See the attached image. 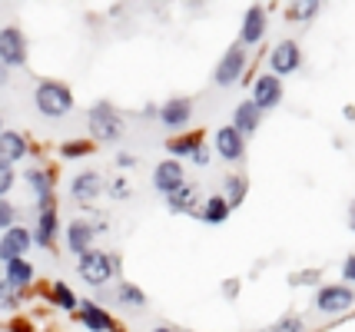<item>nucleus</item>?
Wrapping results in <instances>:
<instances>
[{
    "label": "nucleus",
    "instance_id": "nucleus-44",
    "mask_svg": "<svg viewBox=\"0 0 355 332\" xmlns=\"http://www.w3.org/2000/svg\"><path fill=\"white\" fill-rule=\"evenodd\" d=\"M153 332H180V329H173V326H156Z\"/></svg>",
    "mask_w": 355,
    "mask_h": 332
},
{
    "label": "nucleus",
    "instance_id": "nucleus-28",
    "mask_svg": "<svg viewBox=\"0 0 355 332\" xmlns=\"http://www.w3.org/2000/svg\"><path fill=\"white\" fill-rule=\"evenodd\" d=\"M20 306V289L0 279V309H17Z\"/></svg>",
    "mask_w": 355,
    "mask_h": 332
},
{
    "label": "nucleus",
    "instance_id": "nucleus-21",
    "mask_svg": "<svg viewBox=\"0 0 355 332\" xmlns=\"http://www.w3.org/2000/svg\"><path fill=\"white\" fill-rule=\"evenodd\" d=\"M3 283H10L14 289H27V286L33 283V266L27 263V259H14V263H7L3 266Z\"/></svg>",
    "mask_w": 355,
    "mask_h": 332
},
{
    "label": "nucleus",
    "instance_id": "nucleus-33",
    "mask_svg": "<svg viewBox=\"0 0 355 332\" xmlns=\"http://www.w3.org/2000/svg\"><path fill=\"white\" fill-rule=\"evenodd\" d=\"M272 332H302V319L299 316H282L276 326H272Z\"/></svg>",
    "mask_w": 355,
    "mask_h": 332
},
{
    "label": "nucleus",
    "instance_id": "nucleus-41",
    "mask_svg": "<svg viewBox=\"0 0 355 332\" xmlns=\"http://www.w3.org/2000/svg\"><path fill=\"white\" fill-rule=\"evenodd\" d=\"M7 70H10V67L0 64V87H7Z\"/></svg>",
    "mask_w": 355,
    "mask_h": 332
},
{
    "label": "nucleus",
    "instance_id": "nucleus-29",
    "mask_svg": "<svg viewBox=\"0 0 355 332\" xmlns=\"http://www.w3.org/2000/svg\"><path fill=\"white\" fill-rule=\"evenodd\" d=\"M14 163H7V159H0V200H7V193H10V186H14Z\"/></svg>",
    "mask_w": 355,
    "mask_h": 332
},
{
    "label": "nucleus",
    "instance_id": "nucleus-15",
    "mask_svg": "<svg viewBox=\"0 0 355 332\" xmlns=\"http://www.w3.org/2000/svg\"><path fill=\"white\" fill-rule=\"evenodd\" d=\"M70 193H73V200H77V203H93V200L103 193V176L96 173V170H83V173L73 176Z\"/></svg>",
    "mask_w": 355,
    "mask_h": 332
},
{
    "label": "nucleus",
    "instance_id": "nucleus-38",
    "mask_svg": "<svg viewBox=\"0 0 355 332\" xmlns=\"http://www.w3.org/2000/svg\"><path fill=\"white\" fill-rule=\"evenodd\" d=\"M223 292H226V296H236V292H239V283H236V279H226V283H223Z\"/></svg>",
    "mask_w": 355,
    "mask_h": 332
},
{
    "label": "nucleus",
    "instance_id": "nucleus-37",
    "mask_svg": "<svg viewBox=\"0 0 355 332\" xmlns=\"http://www.w3.org/2000/svg\"><path fill=\"white\" fill-rule=\"evenodd\" d=\"M7 329H10V332H33V326L27 322V319H14V322H10Z\"/></svg>",
    "mask_w": 355,
    "mask_h": 332
},
{
    "label": "nucleus",
    "instance_id": "nucleus-14",
    "mask_svg": "<svg viewBox=\"0 0 355 332\" xmlns=\"http://www.w3.org/2000/svg\"><path fill=\"white\" fill-rule=\"evenodd\" d=\"M77 319H80V326H87L90 332H113L116 329V326H113V316H110L103 306H96V302H90V299L80 302Z\"/></svg>",
    "mask_w": 355,
    "mask_h": 332
},
{
    "label": "nucleus",
    "instance_id": "nucleus-39",
    "mask_svg": "<svg viewBox=\"0 0 355 332\" xmlns=\"http://www.w3.org/2000/svg\"><path fill=\"white\" fill-rule=\"evenodd\" d=\"M116 163H120V166H123V170H130V166H133V163H137V159H133V157H126V153H120V157H116Z\"/></svg>",
    "mask_w": 355,
    "mask_h": 332
},
{
    "label": "nucleus",
    "instance_id": "nucleus-11",
    "mask_svg": "<svg viewBox=\"0 0 355 332\" xmlns=\"http://www.w3.org/2000/svg\"><path fill=\"white\" fill-rule=\"evenodd\" d=\"M103 226H93L87 220H70L67 226V246H70V253L73 256H87L93 250V239L100 233Z\"/></svg>",
    "mask_w": 355,
    "mask_h": 332
},
{
    "label": "nucleus",
    "instance_id": "nucleus-16",
    "mask_svg": "<svg viewBox=\"0 0 355 332\" xmlns=\"http://www.w3.org/2000/svg\"><path fill=\"white\" fill-rule=\"evenodd\" d=\"M24 180L33 186V193H37V209L44 213V209H53V176L46 173V170H40V166H31L27 173H24Z\"/></svg>",
    "mask_w": 355,
    "mask_h": 332
},
{
    "label": "nucleus",
    "instance_id": "nucleus-26",
    "mask_svg": "<svg viewBox=\"0 0 355 332\" xmlns=\"http://www.w3.org/2000/svg\"><path fill=\"white\" fill-rule=\"evenodd\" d=\"M116 302H120V306H130V309H143V306H146V292L133 283H120V289H116Z\"/></svg>",
    "mask_w": 355,
    "mask_h": 332
},
{
    "label": "nucleus",
    "instance_id": "nucleus-35",
    "mask_svg": "<svg viewBox=\"0 0 355 332\" xmlns=\"http://www.w3.org/2000/svg\"><path fill=\"white\" fill-rule=\"evenodd\" d=\"M342 276H345V283H355V253L345 259V266H342Z\"/></svg>",
    "mask_w": 355,
    "mask_h": 332
},
{
    "label": "nucleus",
    "instance_id": "nucleus-45",
    "mask_svg": "<svg viewBox=\"0 0 355 332\" xmlns=\"http://www.w3.org/2000/svg\"><path fill=\"white\" fill-rule=\"evenodd\" d=\"M0 133H3V116H0Z\"/></svg>",
    "mask_w": 355,
    "mask_h": 332
},
{
    "label": "nucleus",
    "instance_id": "nucleus-32",
    "mask_svg": "<svg viewBox=\"0 0 355 332\" xmlns=\"http://www.w3.org/2000/svg\"><path fill=\"white\" fill-rule=\"evenodd\" d=\"M90 150H93V143H87V140H83V143H63V146H60L63 157H87Z\"/></svg>",
    "mask_w": 355,
    "mask_h": 332
},
{
    "label": "nucleus",
    "instance_id": "nucleus-27",
    "mask_svg": "<svg viewBox=\"0 0 355 332\" xmlns=\"http://www.w3.org/2000/svg\"><path fill=\"white\" fill-rule=\"evenodd\" d=\"M246 190H249L246 176H236V173L226 176V203H230V206L243 203V200H246Z\"/></svg>",
    "mask_w": 355,
    "mask_h": 332
},
{
    "label": "nucleus",
    "instance_id": "nucleus-25",
    "mask_svg": "<svg viewBox=\"0 0 355 332\" xmlns=\"http://www.w3.org/2000/svg\"><path fill=\"white\" fill-rule=\"evenodd\" d=\"M200 146H202V137H200V133H186V137H176V140L166 143V150L173 153V159L193 157V153H196Z\"/></svg>",
    "mask_w": 355,
    "mask_h": 332
},
{
    "label": "nucleus",
    "instance_id": "nucleus-24",
    "mask_svg": "<svg viewBox=\"0 0 355 332\" xmlns=\"http://www.w3.org/2000/svg\"><path fill=\"white\" fill-rule=\"evenodd\" d=\"M196 200H200V193L193 190L189 183H186L183 190H176L173 196H166V203H170L173 213H196Z\"/></svg>",
    "mask_w": 355,
    "mask_h": 332
},
{
    "label": "nucleus",
    "instance_id": "nucleus-5",
    "mask_svg": "<svg viewBox=\"0 0 355 332\" xmlns=\"http://www.w3.org/2000/svg\"><path fill=\"white\" fill-rule=\"evenodd\" d=\"M243 73H246V47L243 44H232L223 53V60L216 64V83L219 87H232V83H239Z\"/></svg>",
    "mask_w": 355,
    "mask_h": 332
},
{
    "label": "nucleus",
    "instance_id": "nucleus-2",
    "mask_svg": "<svg viewBox=\"0 0 355 332\" xmlns=\"http://www.w3.org/2000/svg\"><path fill=\"white\" fill-rule=\"evenodd\" d=\"M87 123H90V137L100 143H116L123 137V116L113 110V103H107V100L93 103Z\"/></svg>",
    "mask_w": 355,
    "mask_h": 332
},
{
    "label": "nucleus",
    "instance_id": "nucleus-42",
    "mask_svg": "<svg viewBox=\"0 0 355 332\" xmlns=\"http://www.w3.org/2000/svg\"><path fill=\"white\" fill-rule=\"evenodd\" d=\"M345 120H349V123H355V107H352V103L345 107Z\"/></svg>",
    "mask_w": 355,
    "mask_h": 332
},
{
    "label": "nucleus",
    "instance_id": "nucleus-4",
    "mask_svg": "<svg viewBox=\"0 0 355 332\" xmlns=\"http://www.w3.org/2000/svg\"><path fill=\"white\" fill-rule=\"evenodd\" d=\"M312 306H315L319 313H325V316H336V313L352 309V306H355V292L349 289V286H342V283L319 286V289H315V299H312Z\"/></svg>",
    "mask_w": 355,
    "mask_h": 332
},
{
    "label": "nucleus",
    "instance_id": "nucleus-30",
    "mask_svg": "<svg viewBox=\"0 0 355 332\" xmlns=\"http://www.w3.org/2000/svg\"><path fill=\"white\" fill-rule=\"evenodd\" d=\"M17 206L10 203V200H0V229L7 233V229H14L17 226Z\"/></svg>",
    "mask_w": 355,
    "mask_h": 332
},
{
    "label": "nucleus",
    "instance_id": "nucleus-12",
    "mask_svg": "<svg viewBox=\"0 0 355 332\" xmlns=\"http://www.w3.org/2000/svg\"><path fill=\"white\" fill-rule=\"evenodd\" d=\"M216 153L223 159H230V163H236V159H243L246 157V137H243V133H239V130L232 127H219L216 130Z\"/></svg>",
    "mask_w": 355,
    "mask_h": 332
},
{
    "label": "nucleus",
    "instance_id": "nucleus-7",
    "mask_svg": "<svg viewBox=\"0 0 355 332\" xmlns=\"http://www.w3.org/2000/svg\"><path fill=\"white\" fill-rule=\"evenodd\" d=\"M249 100L263 113L279 107V103H282V80H279L276 73H259L256 83H252V96H249Z\"/></svg>",
    "mask_w": 355,
    "mask_h": 332
},
{
    "label": "nucleus",
    "instance_id": "nucleus-40",
    "mask_svg": "<svg viewBox=\"0 0 355 332\" xmlns=\"http://www.w3.org/2000/svg\"><path fill=\"white\" fill-rule=\"evenodd\" d=\"M193 159H196V163H206V159H209V153H206V146H200V150L193 153Z\"/></svg>",
    "mask_w": 355,
    "mask_h": 332
},
{
    "label": "nucleus",
    "instance_id": "nucleus-23",
    "mask_svg": "<svg viewBox=\"0 0 355 332\" xmlns=\"http://www.w3.org/2000/svg\"><path fill=\"white\" fill-rule=\"evenodd\" d=\"M46 299L53 302V306H60V309H67V313H77L80 302L77 296H73V289L67 283H50L46 286Z\"/></svg>",
    "mask_w": 355,
    "mask_h": 332
},
{
    "label": "nucleus",
    "instance_id": "nucleus-18",
    "mask_svg": "<svg viewBox=\"0 0 355 332\" xmlns=\"http://www.w3.org/2000/svg\"><path fill=\"white\" fill-rule=\"evenodd\" d=\"M259 120H263V110L252 103V100H243V103H236V113H232V127L239 130L243 137L249 133H256L259 130Z\"/></svg>",
    "mask_w": 355,
    "mask_h": 332
},
{
    "label": "nucleus",
    "instance_id": "nucleus-22",
    "mask_svg": "<svg viewBox=\"0 0 355 332\" xmlns=\"http://www.w3.org/2000/svg\"><path fill=\"white\" fill-rule=\"evenodd\" d=\"M232 213V206L226 203V196H209L206 203H202V222H209V226H219V222H226Z\"/></svg>",
    "mask_w": 355,
    "mask_h": 332
},
{
    "label": "nucleus",
    "instance_id": "nucleus-31",
    "mask_svg": "<svg viewBox=\"0 0 355 332\" xmlns=\"http://www.w3.org/2000/svg\"><path fill=\"white\" fill-rule=\"evenodd\" d=\"M315 10H319V3H315V0L295 3V10H289V20H309V17H315Z\"/></svg>",
    "mask_w": 355,
    "mask_h": 332
},
{
    "label": "nucleus",
    "instance_id": "nucleus-9",
    "mask_svg": "<svg viewBox=\"0 0 355 332\" xmlns=\"http://www.w3.org/2000/svg\"><path fill=\"white\" fill-rule=\"evenodd\" d=\"M0 64L7 67H24L27 64V40L17 27H3L0 30Z\"/></svg>",
    "mask_w": 355,
    "mask_h": 332
},
{
    "label": "nucleus",
    "instance_id": "nucleus-36",
    "mask_svg": "<svg viewBox=\"0 0 355 332\" xmlns=\"http://www.w3.org/2000/svg\"><path fill=\"white\" fill-rule=\"evenodd\" d=\"M110 190H113L116 200H126V196H130V193H126V180H113V183H110Z\"/></svg>",
    "mask_w": 355,
    "mask_h": 332
},
{
    "label": "nucleus",
    "instance_id": "nucleus-43",
    "mask_svg": "<svg viewBox=\"0 0 355 332\" xmlns=\"http://www.w3.org/2000/svg\"><path fill=\"white\" fill-rule=\"evenodd\" d=\"M349 226H352V229H355V203L349 206Z\"/></svg>",
    "mask_w": 355,
    "mask_h": 332
},
{
    "label": "nucleus",
    "instance_id": "nucleus-20",
    "mask_svg": "<svg viewBox=\"0 0 355 332\" xmlns=\"http://www.w3.org/2000/svg\"><path fill=\"white\" fill-rule=\"evenodd\" d=\"M27 140L17 133V130H3L0 133V159H7V163H17V159L27 157Z\"/></svg>",
    "mask_w": 355,
    "mask_h": 332
},
{
    "label": "nucleus",
    "instance_id": "nucleus-13",
    "mask_svg": "<svg viewBox=\"0 0 355 332\" xmlns=\"http://www.w3.org/2000/svg\"><path fill=\"white\" fill-rule=\"evenodd\" d=\"M189 116H193V103L186 96H173L159 107V123L166 130H183L189 123Z\"/></svg>",
    "mask_w": 355,
    "mask_h": 332
},
{
    "label": "nucleus",
    "instance_id": "nucleus-6",
    "mask_svg": "<svg viewBox=\"0 0 355 332\" xmlns=\"http://www.w3.org/2000/svg\"><path fill=\"white\" fill-rule=\"evenodd\" d=\"M153 186L163 193V196H173L176 190H183L186 186V166L180 159H163V163H156Z\"/></svg>",
    "mask_w": 355,
    "mask_h": 332
},
{
    "label": "nucleus",
    "instance_id": "nucleus-3",
    "mask_svg": "<svg viewBox=\"0 0 355 332\" xmlns=\"http://www.w3.org/2000/svg\"><path fill=\"white\" fill-rule=\"evenodd\" d=\"M80 279L87 286H107L116 276V256L103 253V250H90L87 256H80Z\"/></svg>",
    "mask_w": 355,
    "mask_h": 332
},
{
    "label": "nucleus",
    "instance_id": "nucleus-8",
    "mask_svg": "<svg viewBox=\"0 0 355 332\" xmlns=\"http://www.w3.org/2000/svg\"><path fill=\"white\" fill-rule=\"evenodd\" d=\"M269 67H272V73L276 77H286V73H295L299 67H302V50L295 40H279L272 53H269Z\"/></svg>",
    "mask_w": 355,
    "mask_h": 332
},
{
    "label": "nucleus",
    "instance_id": "nucleus-10",
    "mask_svg": "<svg viewBox=\"0 0 355 332\" xmlns=\"http://www.w3.org/2000/svg\"><path fill=\"white\" fill-rule=\"evenodd\" d=\"M33 246V233L24 229V226H14L0 236V259L3 263H14V259H24V253Z\"/></svg>",
    "mask_w": 355,
    "mask_h": 332
},
{
    "label": "nucleus",
    "instance_id": "nucleus-17",
    "mask_svg": "<svg viewBox=\"0 0 355 332\" xmlns=\"http://www.w3.org/2000/svg\"><path fill=\"white\" fill-rule=\"evenodd\" d=\"M266 33V10L259 7V3H252L246 10V17H243V30H239V44L243 47H249V44H259Z\"/></svg>",
    "mask_w": 355,
    "mask_h": 332
},
{
    "label": "nucleus",
    "instance_id": "nucleus-34",
    "mask_svg": "<svg viewBox=\"0 0 355 332\" xmlns=\"http://www.w3.org/2000/svg\"><path fill=\"white\" fill-rule=\"evenodd\" d=\"M289 283L293 286H312V283H319V272H315V269H302L299 276H289Z\"/></svg>",
    "mask_w": 355,
    "mask_h": 332
},
{
    "label": "nucleus",
    "instance_id": "nucleus-19",
    "mask_svg": "<svg viewBox=\"0 0 355 332\" xmlns=\"http://www.w3.org/2000/svg\"><path fill=\"white\" fill-rule=\"evenodd\" d=\"M57 229H60V222H57V209H44V213L37 216L33 243H37L40 250H50V246H53V239H57Z\"/></svg>",
    "mask_w": 355,
    "mask_h": 332
},
{
    "label": "nucleus",
    "instance_id": "nucleus-1",
    "mask_svg": "<svg viewBox=\"0 0 355 332\" xmlns=\"http://www.w3.org/2000/svg\"><path fill=\"white\" fill-rule=\"evenodd\" d=\"M33 103H37V110L44 113V116L60 120V116H67V113L73 110V94L60 80H44L37 87V94H33Z\"/></svg>",
    "mask_w": 355,
    "mask_h": 332
}]
</instances>
